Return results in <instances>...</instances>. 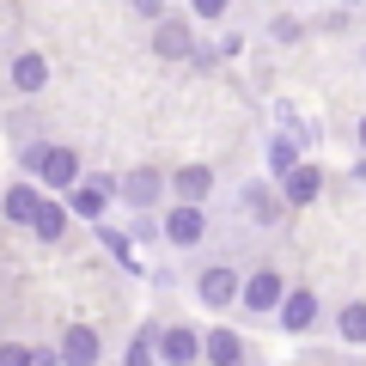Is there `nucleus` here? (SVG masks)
<instances>
[{"label":"nucleus","instance_id":"27","mask_svg":"<svg viewBox=\"0 0 366 366\" xmlns=\"http://www.w3.org/2000/svg\"><path fill=\"white\" fill-rule=\"evenodd\" d=\"M342 6H366V0H342Z\"/></svg>","mask_w":366,"mask_h":366},{"label":"nucleus","instance_id":"22","mask_svg":"<svg viewBox=\"0 0 366 366\" xmlns=\"http://www.w3.org/2000/svg\"><path fill=\"white\" fill-rule=\"evenodd\" d=\"M189 6H196V19H202V25H220L232 0H189Z\"/></svg>","mask_w":366,"mask_h":366},{"label":"nucleus","instance_id":"25","mask_svg":"<svg viewBox=\"0 0 366 366\" xmlns=\"http://www.w3.org/2000/svg\"><path fill=\"white\" fill-rule=\"evenodd\" d=\"M31 366H61V354L55 348H31Z\"/></svg>","mask_w":366,"mask_h":366},{"label":"nucleus","instance_id":"21","mask_svg":"<svg viewBox=\"0 0 366 366\" xmlns=\"http://www.w3.org/2000/svg\"><path fill=\"white\" fill-rule=\"evenodd\" d=\"M122 366H153V330H141V336L129 342V354H122Z\"/></svg>","mask_w":366,"mask_h":366},{"label":"nucleus","instance_id":"14","mask_svg":"<svg viewBox=\"0 0 366 366\" xmlns=\"http://www.w3.org/2000/svg\"><path fill=\"white\" fill-rule=\"evenodd\" d=\"M49 86V55H37V49H19L13 55V92H43Z\"/></svg>","mask_w":366,"mask_h":366},{"label":"nucleus","instance_id":"6","mask_svg":"<svg viewBox=\"0 0 366 366\" xmlns=\"http://www.w3.org/2000/svg\"><path fill=\"white\" fill-rule=\"evenodd\" d=\"M238 281H244V274H238L232 262H208V269L196 274V300L214 305V312H226V305H238Z\"/></svg>","mask_w":366,"mask_h":366},{"label":"nucleus","instance_id":"4","mask_svg":"<svg viewBox=\"0 0 366 366\" xmlns=\"http://www.w3.org/2000/svg\"><path fill=\"white\" fill-rule=\"evenodd\" d=\"M165 196V171H153V165H134V171H122L117 177V202H129L134 214H153V202Z\"/></svg>","mask_w":366,"mask_h":366},{"label":"nucleus","instance_id":"11","mask_svg":"<svg viewBox=\"0 0 366 366\" xmlns=\"http://www.w3.org/2000/svg\"><path fill=\"white\" fill-rule=\"evenodd\" d=\"M317 189H324V171H317L312 159H300L293 171H281V202H287V208H305V202H317Z\"/></svg>","mask_w":366,"mask_h":366},{"label":"nucleus","instance_id":"1","mask_svg":"<svg viewBox=\"0 0 366 366\" xmlns=\"http://www.w3.org/2000/svg\"><path fill=\"white\" fill-rule=\"evenodd\" d=\"M214 232L208 220V202H171L165 220H159V238H165L171 250H202V238Z\"/></svg>","mask_w":366,"mask_h":366},{"label":"nucleus","instance_id":"19","mask_svg":"<svg viewBox=\"0 0 366 366\" xmlns=\"http://www.w3.org/2000/svg\"><path fill=\"white\" fill-rule=\"evenodd\" d=\"M300 153H305V134H274V141H269V165L274 171H293Z\"/></svg>","mask_w":366,"mask_h":366},{"label":"nucleus","instance_id":"28","mask_svg":"<svg viewBox=\"0 0 366 366\" xmlns=\"http://www.w3.org/2000/svg\"><path fill=\"white\" fill-rule=\"evenodd\" d=\"M360 177H366V165H360Z\"/></svg>","mask_w":366,"mask_h":366},{"label":"nucleus","instance_id":"17","mask_svg":"<svg viewBox=\"0 0 366 366\" xmlns=\"http://www.w3.org/2000/svg\"><path fill=\"white\" fill-rule=\"evenodd\" d=\"M31 232H37L43 244H61V232H67V208H61L55 196H43L37 214H31Z\"/></svg>","mask_w":366,"mask_h":366},{"label":"nucleus","instance_id":"23","mask_svg":"<svg viewBox=\"0 0 366 366\" xmlns=\"http://www.w3.org/2000/svg\"><path fill=\"white\" fill-rule=\"evenodd\" d=\"M0 366H31V348L25 342H6V348H0Z\"/></svg>","mask_w":366,"mask_h":366},{"label":"nucleus","instance_id":"2","mask_svg":"<svg viewBox=\"0 0 366 366\" xmlns=\"http://www.w3.org/2000/svg\"><path fill=\"white\" fill-rule=\"evenodd\" d=\"M19 159H25V171H37V177H43V189H67V183L79 177V153H74V147H49V141H31L25 153H19Z\"/></svg>","mask_w":366,"mask_h":366},{"label":"nucleus","instance_id":"8","mask_svg":"<svg viewBox=\"0 0 366 366\" xmlns=\"http://www.w3.org/2000/svg\"><path fill=\"white\" fill-rule=\"evenodd\" d=\"M153 55L165 61H196V31L183 19H153Z\"/></svg>","mask_w":366,"mask_h":366},{"label":"nucleus","instance_id":"16","mask_svg":"<svg viewBox=\"0 0 366 366\" xmlns=\"http://www.w3.org/2000/svg\"><path fill=\"white\" fill-rule=\"evenodd\" d=\"M238 214L257 220V226H269L274 214H281V196H274L269 183H244V189H238Z\"/></svg>","mask_w":366,"mask_h":366},{"label":"nucleus","instance_id":"15","mask_svg":"<svg viewBox=\"0 0 366 366\" xmlns=\"http://www.w3.org/2000/svg\"><path fill=\"white\" fill-rule=\"evenodd\" d=\"M37 202H43V189H37V183H6V189H0V214H6L13 226H31Z\"/></svg>","mask_w":366,"mask_h":366},{"label":"nucleus","instance_id":"3","mask_svg":"<svg viewBox=\"0 0 366 366\" xmlns=\"http://www.w3.org/2000/svg\"><path fill=\"white\" fill-rule=\"evenodd\" d=\"M61 196H67V208H74L79 220H104V208L117 202V177H104V171H98V177H86V171H79Z\"/></svg>","mask_w":366,"mask_h":366},{"label":"nucleus","instance_id":"5","mask_svg":"<svg viewBox=\"0 0 366 366\" xmlns=\"http://www.w3.org/2000/svg\"><path fill=\"white\" fill-rule=\"evenodd\" d=\"M281 293H287V281H281V269H250L244 281H238V305H250L257 317H269L274 305H281Z\"/></svg>","mask_w":366,"mask_h":366},{"label":"nucleus","instance_id":"26","mask_svg":"<svg viewBox=\"0 0 366 366\" xmlns=\"http://www.w3.org/2000/svg\"><path fill=\"white\" fill-rule=\"evenodd\" d=\"M354 134H360V153H366V117H360V129H354Z\"/></svg>","mask_w":366,"mask_h":366},{"label":"nucleus","instance_id":"13","mask_svg":"<svg viewBox=\"0 0 366 366\" xmlns=\"http://www.w3.org/2000/svg\"><path fill=\"white\" fill-rule=\"evenodd\" d=\"M202 360L208 366H244V336L238 330H208L202 336Z\"/></svg>","mask_w":366,"mask_h":366},{"label":"nucleus","instance_id":"7","mask_svg":"<svg viewBox=\"0 0 366 366\" xmlns=\"http://www.w3.org/2000/svg\"><path fill=\"white\" fill-rule=\"evenodd\" d=\"M274 317H281V330H287V336H305V330H317L324 305H317L312 287H287V293H281V305H274Z\"/></svg>","mask_w":366,"mask_h":366},{"label":"nucleus","instance_id":"10","mask_svg":"<svg viewBox=\"0 0 366 366\" xmlns=\"http://www.w3.org/2000/svg\"><path fill=\"white\" fill-rule=\"evenodd\" d=\"M55 354H61V366H98V360H104V342H98L92 324H67Z\"/></svg>","mask_w":366,"mask_h":366},{"label":"nucleus","instance_id":"20","mask_svg":"<svg viewBox=\"0 0 366 366\" xmlns=\"http://www.w3.org/2000/svg\"><path fill=\"white\" fill-rule=\"evenodd\" d=\"M98 238H104V250L122 262V269H141V262H134V250H129V238H122L117 226H104V220H98Z\"/></svg>","mask_w":366,"mask_h":366},{"label":"nucleus","instance_id":"12","mask_svg":"<svg viewBox=\"0 0 366 366\" xmlns=\"http://www.w3.org/2000/svg\"><path fill=\"white\" fill-rule=\"evenodd\" d=\"M165 189H171L177 202H208V196H214V171H208V165H177V171L165 177Z\"/></svg>","mask_w":366,"mask_h":366},{"label":"nucleus","instance_id":"9","mask_svg":"<svg viewBox=\"0 0 366 366\" xmlns=\"http://www.w3.org/2000/svg\"><path fill=\"white\" fill-rule=\"evenodd\" d=\"M153 348H159V360H165V366H196V360H202V336H196L189 324L159 330V336H153Z\"/></svg>","mask_w":366,"mask_h":366},{"label":"nucleus","instance_id":"24","mask_svg":"<svg viewBox=\"0 0 366 366\" xmlns=\"http://www.w3.org/2000/svg\"><path fill=\"white\" fill-rule=\"evenodd\" d=\"M134 13L141 19H165V0H134Z\"/></svg>","mask_w":366,"mask_h":366},{"label":"nucleus","instance_id":"18","mask_svg":"<svg viewBox=\"0 0 366 366\" xmlns=\"http://www.w3.org/2000/svg\"><path fill=\"white\" fill-rule=\"evenodd\" d=\"M336 336L342 342H366V300H348L336 312Z\"/></svg>","mask_w":366,"mask_h":366}]
</instances>
